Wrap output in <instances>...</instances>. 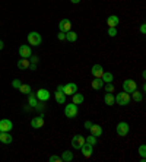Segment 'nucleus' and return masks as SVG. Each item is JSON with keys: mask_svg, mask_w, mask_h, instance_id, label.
Wrapping results in <instances>:
<instances>
[{"mask_svg": "<svg viewBox=\"0 0 146 162\" xmlns=\"http://www.w3.org/2000/svg\"><path fill=\"white\" fill-rule=\"evenodd\" d=\"M140 34H142V35L146 34V25H145V24H142V25H140Z\"/></svg>", "mask_w": 146, "mask_h": 162, "instance_id": "58836bf2", "label": "nucleus"}, {"mask_svg": "<svg viewBox=\"0 0 146 162\" xmlns=\"http://www.w3.org/2000/svg\"><path fill=\"white\" fill-rule=\"evenodd\" d=\"M104 89H105V92H110V94H113L116 88H114L113 82H110V83H104Z\"/></svg>", "mask_w": 146, "mask_h": 162, "instance_id": "7c9ffc66", "label": "nucleus"}, {"mask_svg": "<svg viewBox=\"0 0 146 162\" xmlns=\"http://www.w3.org/2000/svg\"><path fill=\"white\" fill-rule=\"evenodd\" d=\"M19 91H21V94H25V95L32 94V88H31L28 83H22V85L19 86Z\"/></svg>", "mask_w": 146, "mask_h": 162, "instance_id": "bb28decb", "label": "nucleus"}, {"mask_svg": "<svg viewBox=\"0 0 146 162\" xmlns=\"http://www.w3.org/2000/svg\"><path fill=\"white\" fill-rule=\"evenodd\" d=\"M50 162H62V158L58 156V155H51L50 158H48Z\"/></svg>", "mask_w": 146, "mask_h": 162, "instance_id": "473e14b6", "label": "nucleus"}, {"mask_svg": "<svg viewBox=\"0 0 146 162\" xmlns=\"http://www.w3.org/2000/svg\"><path fill=\"white\" fill-rule=\"evenodd\" d=\"M80 152H82V155H84L85 158H91L92 154H94V146L85 142L84 145H82V148H80Z\"/></svg>", "mask_w": 146, "mask_h": 162, "instance_id": "ddd939ff", "label": "nucleus"}, {"mask_svg": "<svg viewBox=\"0 0 146 162\" xmlns=\"http://www.w3.org/2000/svg\"><path fill=\"white\" fill-rule=\"evenodd\" d=\"M37 102H38V99H37V97H35V94H29L28 95V105L29 107H35L37 105Z\"/></svg>", "mask_w": 146, "mask_h": 162, "instance_id": "cd10ccee", "label": "nucleus"}, {"mask_svg": "<svg viewBox=\"0 0 146 162\" xmlns=\"http://www.w3.org/2000/svg\"><path fill=\"white\" fill-rule=\"evenodd\" d=\"M31 127L32 128L44 127V114H40L38 117H34V118L31 120Z\"/></svg>", "mask_w": 146, "mask_h": 162, "instance_id": "f8f14e48", "label": "nucleus"}, {"mask_svg": "<svg viewBox=\"0 0 146 162\" xmlns=\"http://www.w3.org/2000/svg\"><path fill=\"white\" fill-rule=\"evenodd\" d=\"M104 102H105V105H108V107H113L114 102H116V97H114L113 94L107 92V94L104 95Z\"/></svg>", "mask_w": 146, "mask_h": 162, "instance_id": "6ab92c4d", "label": "nucleus"}, {"mask_svg": "<svg viewBox=\"0 0 146 162\" xmlns=\"http://www.w3.org/2000/svg\"><path fill=\"white\" fill-rule=\"evenodd\" d=\"M91 86H92V89L100 91V89H102L104 82H102V79H101V77H94V81L91 82Z\"/></svg>", "mask_w": 146, "mask_h": 162, "instance_id": "f3484780", "label": "nucleus"}, {"mask_svg": "<svg viewBox=\"0 0 146 162\" xmlns=\"http://www.w3.org/2000/svg\"><path fill=\"white\" fill-rule=\"evenodd\" d=\"M89 132H91V134H94L95 137H100L101 134H102V127H101L100 124H92L91 128H89Z\"/></svg>", "mask_w": 146, "mask_h": 162, "instance_id": "a211bd4d", "label": "nucleus"}, {"mask_svg": "<svg viewBox=\"0 0 146 162\" xmlns=\"http://www.w3.org/2000/svg\"><path fill=\"white\" fill-rule=\"evenodd\" d=\"M35 97H37L38 101H42V102H47L48 99L51 98V94L48 89H44V88H41V89L37 91V94H35Z\"/></svg>", "mask_w": 146, "mask_h": 162, "instance_id": "423d86ee", "label": "nucleus"}, {"mask_svg": "<svg viewBox=\"0 0 146 162\" xmlns=\"http://www.w3.org/2000/svg\"><path fill=\"white\" fill-rule=\"evenodd\" d=\"M130 101H132L130 94H127V92H124V91L116 95V102L118 104V105H129Z\"/></svg>", "mask_w": 146, "mask_h": 162, "instance_id": "20e7f679", "label": "nucleus"}, {"mask_svg": "<svg viewBox=\"0 0 146 162\" xmlns=\"http://www.w3.org/2000/svg\"><path fill=\"white\" fill-rule=\"evenodd\" d=\"M84 143H85V137L82 136V134H75V136L72 137V146H73V149H80Z\"/></svg>", "mask_w": 146, "mask_h": 162, "instance_id": "0eeeda50", "label": "nucleus"}, {"mask_svg": "<svg viewBox=\"0 0 146 162\" xmlns=\"http://www.w3.org/2000/svg\"><path fill=\"white\" fill-rule=\"evenodd\" d=\"M34 110H37L40 114H42V111H46V105H44V102H42V101H38L37 105L34 107Z\"/></svg>", "mask_w": 146, "mask_h": 162, "instance_id": "c756f323", "label": "nucleus"}, {"mask_svg": "<svg viewBox=\"0 0 146 162\" xmlns=\"http://www.w3.org/2000/svg\"><path fill=\"white\" fill-rule=\"evenodd\" d=\"M29 64H31L29 59H21L19 61H18L16 66L21 69V70H25V69H29Z\"/></svg>", "mask_w": 146, "mask_h": 162, "instance_id": "a878e982", "label": "nucleus"}, {"mask_svg": "<svg viewBox=\"0 0 146 162\" xmlns=\"http://www.w3.org/2000/svg\"><path fill=\"white\" fill-rule=\"evenodd\" d=\"M92 124H94V123H92V121H89V120H86V121H85V124H84V126H85V128H86V130H89V128H91V126H92Z\"/></svg>", "mask_w": 146, "mask_h": 162, "instance_id": "4c0bfd02", "label": "nucleus"}, {"mask_svg": "<svg viewBox=\"0 0 146 162\" xmlns=\"http://www.w3.org/2000/svg\"><path fill=\"white\" fill-rule=\"evenodd\" d=\"M21 59H29L32 55V50H31V45H21L19 50H18Z\"/></svg>", "mask_w": 146, "mask_h": 162, "instance_id": "9b49d317", "label": "nucleus"}, {"mask_svg": "<svg viewBox=\"0 0 146 162\" xmlns=\"http://www.w3.org/2000/svg\"><path fill=\"white\" fill-rule=\"evenodd\" d=\"M139 155H140L142 158L143 156H146V145H143V143L139 146Z\"/></svg>", "mask_w": 146, "mask_h": 162, "instance_id": "2f4dec72", "label": "nucleus"}, {"mask_svg": "<svg viewBox=\"0 0 146 162\" xmlns=\"http://www.w3.org/2000/svg\"><path fill=\"white\" fill-rule=\"evenodd\" d=\"M136 89H138V83H136L133 79H126V81L123 82V91H124V92L132 94V92Z\"/></svg>", "mask_w": 146, "mask_h": 162, "instance_id": "39448f33", "label": "nucleus"}, {"mask_svg": "<svg viewBox=\"0 0 146 162\" xmlns=\"http://www.w3.org/2000/svg\"><path fill=\"white\" fill-rule=\"evenodd\" d=\"M107 24H108V28H117V25L120 24V18L117 15H110L107 18Z\"/></svg>", "mask_w": 146, "mask_h": 162, "instance_id": "2eb2a0df", "label": "nucleus"}, {"mask_svg": "<svg viewBox=\"0 0 146 162\" xmlns=\"http://www.w3.org/2000/svg\"><path fill=\"white\" fill-rule=\"evenodd\" d=\"M57 91H62L63 92V85H57Z\"/></svg>", "mask_w": 146, "mask_h": 162, "instance_id": "79ce46f5", "label": "nucleus"}, {"mask_svg": "<svg viewBox=\"0 0 146 162\" xmlns=\"http://www.w3.org/2000/svg\"><path fill=\"white\" fill-rule=\"evenodd\" d=\"M130 98L133 99V101H136V102H142L143 101V94L136 89V91H133V92L130 94Z\"/></svg>", "mask_w": 146, "mask_h": 162, "instance_id": "412c9836", "label": "nucleus"}, {"mask_svg": "<svg viewBox=\"0 0 146 162\" xmlns=\"http://www.w3.org/2000/svg\"><path fill=\"white\" fill-rule=\"evenodd\" d=\"M101 79H102L104 83H110V82H114V75L111 72H104L102 76H101Z\"/></svg>", "mask_w": 146, "mask_h": 162, "instance_id": "5701e85b", "label": "nucleus"}, {"mask_svg": "<svg viewBox=\"0 0 146 162\" xmlns=\"http://www.w3.org/2000/svg\"><path fill=\"white\" fill-rule=\"evenodd\" d=\"M116 132H117V134H118V136L126 137V136H127V134L130 133V126L126 123V121H120V123L117 124Z\"/></svg>", "mask_w": 146, "mask_h": 162, "instance_id": "7ed1b4c3", "label": "nucleus"}, {"mask_svg": "<svg viewBox=\"0 0 146 162\" xmlns=\"http://www.w3.org/2000/svg\"><path fill=\"white\" fill-rule=\"evenodd\" d=\"M85 142L89 143V145H92V146H95L96 143H98V137H95L94 134H89L88 137H85Z\"/></svg>", "mask_w": 146, "mask_h": 162, "instance_id": "c85d7f7f", "label": "nucleus"}, {"mask_svg": "<svg viewBox=\"0 0 146 162\" xmlns=\"http://www.w3.org/2000/svg\"><path fill=\"white\" fill-rule=\"evenodd\" d=\"M70 2H72V3H73V4H78V3H79V2H80V0H70Z\"/></svg>", "mask_w": 146, "mask_h": 162, "instance_id": "37998d69", "label": "nucleus"}, {"mask_svg": "<svg viewBox=\"0 0 146 162\" xmlns=\"http://www.w3.org/2000/svg\"><path fill=\"white\" fill-rule=\"evenodd\" d=\"M78 114H79V107L76 105V104L70 102L67 104L66 107H64V115H66L67 118H76L78 117Z\"/></svg>", "mask_w": 146, "mask_h": 162, "instance_id": "f257e3e1", "label": "nucleus"}, {"mask_svg": "<svg viewBox=\"0 0 146 162\" xmlns=\"http://www.w3.org/2000/svg\"><path fill=\"white\" fill-rule=\"evenodd\" d=\"M22 83H21V81H19V79H13L12 81V86L13 88H16V89H19V86H21Z\"/></svg>", "mask_w": 146, "mask_h": 162, "instance_id": "72a5a7b5", "label": "nucleus"}, {"mask_svg": "<svg viewBox=\"0 0 146 162\" xmlns=\"http://www.w3.org/2000/svg\"><path fill=\"white\" fill-rule=\"evenodd\" d=\"M142 91H143V94H145V91H146V85H145V83L142 85Z\"/></svg>", "mask_w": 146, "mask_h": 162, "instance_id": "c03bdc74", "label": "nucleus"}, {"mask_svg": "<svg viewBox=\"0 0 146 162\" xmlns=\"http://www.w3.org/2000/svg\"><path fill=\"white\" fill-rule=\"evenodd\" d=\"M60 158H62V162H72L73 161V152H70V150H64Z\"/></svg>", "mask_w": 146, "mask_h": 162, "instance_id": "4be33fe9", "label": "nucleus"}, {"mask_svg": "<svg viewBox=\"0 0 146 162\" xmlns=\"http://www.w3.org/2000/svg\"><path fill=\"white\" fill-rule=\"evenodd\" d=\"M72 97H73V101H72V102L76 104V105H80V104L85 101V97H84V95H82V94H78V92H75V94L72 95Z\"/></svg>", "mask_w": 146, "mask_h": 162, "instance_id": "393cba45", "label": "nucleus"}, {"mask_svg": "<svg viewBox=\"0 0 146 162\" xmlns=\"http://www.w3.org/2000/svg\"><path fill=\"white\" fill-rule=\"evenodd\" d=\"M38 60H40V59H38V55H31V57H29V61H31V63H35V64H37L38 63Z\"/></svg>", "mask_w": 146, "mask_h": 162, "instance_id": "e433bc0d", "label": "nucleus"}, {"mask_svg": "<svg viewBox=\"0 0 146 162\" xmlns=\"http://www.w3.org/2000/svg\"><path fill=\"white\" fill-rule=\"evenodd\" d=\"M3 48H4V43H3V41H2V39H0V51H2Z\"/></svg>", "mask_w": 146, "mask_h": 162, "instance_id": "a19ab883", "label": "nucleus"}, {"mask_svg": "<svg viewBox=\"0 0 146 162\" xmlns=\"http://www.w3.org/2000/svg\"><path fill=\"white\" fill-rule=\"evenodd\" d=\"M66 41H69V43H76L78 41V34H76L75 31H69V32H66Z\"/></svg>", "mask_w": 146, "mask_h": 162, "instance_id": "b1692460", "label": "nucleus"}, {"mask_svg": "<svg viewBox=\"0 0 146 162\" xmlns=\"http://www.w3.org/2000/svg\"><path fill=\"white\" fill-rule=\"evenodd\" d=\"M91 73L94 77H101L102 73H104V67H102L101 64H94L91 67Z\"/></svg>", "mask_w": 146, "mask_h": 162, "instance_id": "4468645a", "label": "nucleus"}, {"mask_svg": "<svg viewBox=\"0 0 146 162\" xmlns=\"http://www.w3.org/2000/svg\"><path fill=\"white\" fill-rule=\"evenodd\" d=\"M13 123L9 118H2L0 120V132H12Z\"/></svg>", "mask_w": 146, "mask_h": 162, "instance_id": "1a4fd4ad", "label": "nucleus"}, {"mask_svg": "<svg viewBox=\"0 0 146 162\" xmlns=\"http://www.w3.org/2000/svg\"><path fill=\"white\" fill-rule=\"evenodd\" d=\"M26 39H28V44L29 45H32V47L41 45V43H42V37L40 35V32H35V31L29 32L28 37H26Z\"/></svg>", "mask_w": 146, "mask_h": 162, "instance_id": "f03ea898", "label": "nucleus"}, {"mask_svg": "<svg viewBox=\"0 0 146 162\" xmlns=\"http://www.w3.org/2000/svg\"><path fill=\"white\" fill-rule=\"evenodd\" d=\"M54 97H56V102H57V104H66V98H67V97L63 94L62 91H56Z\"/></svg>", "mask_w": 146, "mask_h": 162, "instance_id": "aec40b11", "label": "nucleus"}, {"mask_svg": "<svg viewBox=\"0 0 146 162\" xmlns=\"http://www.w3.org/2000/svg\"><path fill=\"white\" fill-rule=\"evenodd\" d=\"M75 92H78V85L73 82H69L67 85H63V94L66 95H73Z\"/></svg>", "mask_w": 146, "mask_h": 162, "instance_id": "6e6552de", "label": "nucleus"}, {"mask_svg": "<svg viewBox=\"0 0 146 162\" xmlns=\"http://www.w3.org/2000/svg\"><path fill=\"white\" fill-rule=\"evenodd\" d=\"M12 136H10V133L9 132H0V142L3 143V145H10L12 143Z\"/></svg>", "mask_w": 146, "mask_h": 162, "instance_id": "dca6fc26", "label": "nucleus"}, {"mask_svg": "<svg viewBox=\"0 0 146 162\" xmlns=\"http://www.w3.org/2000/svg\"><path fill=\"white\" fill-rule=\"evenodd\" d=\"M72 29V22L70 19H62V21L58 22V31L60 32H69Z\"/></svg>", "mask_w": 146, "mask_h": 162, "instance_id": "9d476101", "label": "nucleus"}, {"mask_svg": "<svg viewBox=\"0 0 146 162\" xmlns=\"http://www.w3.org/2000/svg\"><path fill=\"white\" fill-rule=\"evenodd\" d=\"M108 35L110 37H116L117 35V28H108Z\"/></svg>", "mask_w": 146, "mask_h": 162, "instance_id": "f704fd0d", "label": "nucleus"}, {"mask_svg": "<svg viewBox=\"0 0 146 162\" xmlns=\"http://www.w3.org/2000/svg\"><path fill=\"white\" fill-rule=\"evenodd\" d=\"M57 38L60 39V41H66V32H58Z\"/></svg>", "mask_w": 146, "mask_h": 162, "instance_id": "c9c22d12", "label": "nucleus"}, {"mask_svg": "<svg viewBox=\"0 0 146 162\" xmlns=\"http://www.w3.org/2000/svg\"><path fill=\"white\" fill-rule=\"evenodd\" d=\"M29 69H31V70H35V69H37V64H35V63H31V64H29Z\"/></svg>", "mask_w": 146, "mask_h": 162, "instance_id": "ea45409f", "label": "nucleus"}]
</instances>
